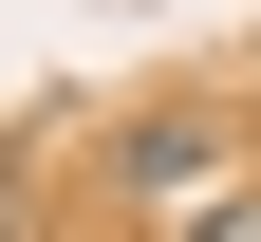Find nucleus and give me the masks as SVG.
<instances>
[{
  "mask_svg": "<svg viewBox=\"0 0 261 242\" xmlns=\"http://www.w3.org/2000/svg\"><path fill=\"white\" fill-rule=\"evenodd\" d=\"M187 242H261V205H205V224H187Z\"/></svg>",
  "mask_w": 261,
  "mask_h": 242,
  "instance_id": "f257e3e1",
  "label": "nucleus"
}]
</instances>
